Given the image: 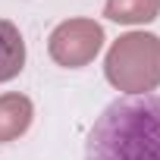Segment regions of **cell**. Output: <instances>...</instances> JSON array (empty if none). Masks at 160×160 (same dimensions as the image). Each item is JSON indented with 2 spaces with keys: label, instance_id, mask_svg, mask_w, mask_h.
Masks as SVG:
<instances>
[{
  "label": "cell",
  "instance_id": "cell-1",
  "mask_svg": "<svg viewBox=\"0 0 160 160\" xmlns=\"http://www.w3.org/2000/svg\"><path fill=\"white\" fill-rule=\"evenodd\" d=\"M85 160H160V98L113 101L88 132Z\"/></svg>",
  "mask_w": 160,
  "mask_h": 160
},
{
  "label": "cell",
  "instance_id": "cell-2",
  "mask_svg": "<svg viewBox=\"0 0 160 160\" xmlns=\"http://www.w3.org/2000/svg\"><path fill=\"white\" fill-rule=\"evenodd\" d=\"M107 82L129 98L160 88V38L151 32H129L113 41L104 60Z\"/></svg>",
  "mask_w": 160,
  "mask_h": 160
},
{
  "label": "cell",
  "instance_id": "cell-3",
  "mask_svg": "<svg viewBox=\"0 0 160 160\" xmlns=\"http://www.w3.org/2000/svg\"><path fill=\"white\" fill-rule=\"evenodd\" d=\"M101 47H104V28L94 19H66L47 38L50 60L66 69L88 66L101 53Z\"/></svg>",
  "mask_w": 160,
  "mask_h": 160
},
{
  "label": "cell",
  "instance_id": "cell-4",
  "mask_svg": "<svg viewBox=\"0 0 160 160\" xmlns=\"http://www.w3.org/2000/svg\"><path fill=\"white\" fill-rule=\"evenodd\" d=\"M35 116V107L25 94H0V144L16 141L19 135L28 132Z\"/></svg>",
  "mask_w": 160,
  "mask_h": 160
},
{
  "label": "cell",
  "instance_id": "cell-5",
  "mask_svg": "<svg viewBox=\"0 0 160 160\" xmlns=\"http://www.w3.org/2000/svg\"><path fill=\"white\" fill-rule=\"evenodd\" d=\"M25 66V41L22 32L10 22L0 19V82H10L16 78Z\"/></svg>",
  "mask_w": 160,
  "mask_h": 160
},
{
  "label": "cell",
  "instance_id": "cell-6",
  "mask_svg": "<svg viewBox=\"0 0 160 160\" xmlns=\"http://www.w3.org/2000/svg\"><path fill=\"white\" fill-rule=\"evenodd\" d=\"M104 16L110 22H122V25L154 22L160 16V0H107Z\"/></svg>",
  "mask_w": 160,
  "mask_h": 160
}]
</instances>
